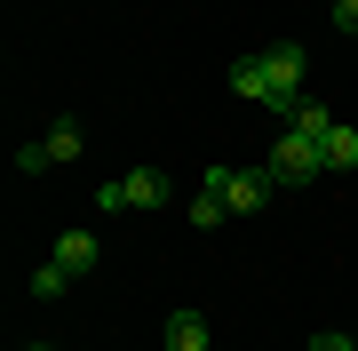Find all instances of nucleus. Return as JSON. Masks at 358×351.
Masks as SVG:
<instances>
[{"instance_id":"15","label":"nucleus","mask_w":358,"mask_h":351,"mask_svg":"<svg viewBox=\"0 0 358 351\" xmlns=\"http://www.w3.org/2000/svg\"><path fill=\"white\" fill-rule=\"evenodd\" d=\"M24 351H48V343H24Z\"/></svg>"},{"instance_id":"2","label":"nucleus","mask_w":358,"mask_h":351,"mask_svg":"<svg viewBox=\"0 0 358 351\" xmlns=\"http://www.w3.org/2000/svg\"><path fill=\"white\" fill-rule=\"evenodd\" d=\"M263 104L271 112H287V104H303V48H263Z\"/></svg>"},{"instance_id":"12","label":"nucleus","mask_w":358,"mask_h":351,"mask_svg":"<svg viewBox=\"0 0 358 351\" xmlns=\"http://www.w3.org/2000/svg\"><path fill=\"white\" fill-rule=\"evenodd\" d=\"M40 168H56V160H48V144H24V152H16V176H40Z\"/></svg>"},{"instance_id":"11","label":"nucleus","mask_w":358,"mask_h":351,"mask_svg":"<svg viewBox=\"0 0 358 351\" xmlns=\"http://www.w3.org/2000/svg\"><path fill=\"white\" fill-rule=\"evenodd\" d=\"M231 208H223V192H215V184H199V192H192V223H199V232H207V223H223Z\"/></svg>"},{"instance_id":"5","label":"nucleus","mask_w":358,"mask_h":351,"mask_svg":"<svg viewBox=\"0 0 358 351\" xmlns=\"http://www.w3.org/2000/svg\"><path fill=\"white\" fill-rule=\"evenodd\" d=\"M56 263H64L72 280H80V272H96V263H103V247H96V232H64V240H56Z\"/></svg>"},{"instance_id":"1","label":"nucleus","mask_w":358,"mask_h":351,"mask_svg":"<svg viewBox=\"0 0 358 351\" xmlns=\"http://www.w3.org/2000/svg\"><path fill=\"white\" fill-rule=\"evenodd\" d=\"M167 200H176V184H167L159 168H128V176H112V184L96 192V208L120 216V208H167Z\"/></svg>"},{"instance_id":"4","label":"nucleus","mask_w":358,"mask_h":351,"mask_svg":"<svg viewBox=\"0 0 358 351\" xmlns=\"http://www.w3.org/2000/svg\"><path fill=\"white\" fill-rule=\"evenodd\" d=\"M207 184L223 192V208H231V216H255V208H263V192H271V168H207Z\"/></svg>"},{"instance_id":"10","label":"nucleus","mask_w":358,"mask_h":351,"mask_svg":"<svg viewBox=\"0 0 358 351\" xmlns=\"http://www.w3.org/2000/svg\"><path fill=\"white\" fill-rule=\"evenodd\" d=\"M64 287H72V272H64V263H56V256L40 263V272H32V296H40V303H56V296H64Z\"/></svg>"},{"instance_id":"8","label":"nucleus","mask_w":358,"mask_h":351,"mask_svg":"<svg viewBox=\"0 0 358 351\" xmlns=\"http://www.w3.org/2000/svg\"><path fill=\"white\" fill-rule=\"evenodd\" d=\"M287 128H294V136H310V144H327L334 112H327V104H310V96H303V104H287Z\"/></svg>"},{"instance_id":"14","label":"nucleus","mask_w":358,"mask_h":351,"mask_svg":"<svg viewBox=\"0 0 358 351\" xmlns=\"http://www.w3.org/2000/svg\"><path fill=\"white\" fill-rule=\"evenodd\" d=\"M334 25H343V32H358V0H334Z\"/></svg>"},{"instance_id":"3","label":"nucleus","mask_w":358,"mask_h":351,"mask_svg":"<svg viewBox=\"0 0 358 351\" xmlns=\"http://www.w3.org/2000/svg\"><path fill=\"white\" fill-rule=\"evenodd\" d=\"M271 176H279V184H319L327 176V152H319V144H310V136H279V144H271Z\"/></svg>"},{"instance_id":"6","label":"nucleus","mask_w":358,"mask_h":351,"mask_svg":"<svg viewBox=\"0 0 358 351\" xmlns=\"http://www.w3.org/2000/svg\"><path fill=\"white\" fill-rule=\"evenodd\" d=\"M159 343H167V351H207V319H199V312H167Z\"/></svg>"},{"instance_id":"7","label":"nucleus","mask_w":358,"mask_h":351,"mask_svg":"<svg viewBox=\"0 0 358 351\" xmlns=\"http://www.w3.org/2000/svg\"><path fill=\"white\" fill-rule=\"evenodd\" d=\"M319 152H327V176H343V168H358V128H343V120H334Z\"/></svg>"},{"instance_id":"13","label":"nucleus","mask_w":358,"mask_h":351,"mask_svg":"<svg viewBox=\"0 0 358 351\" xmlns=\"http://www.w3.org/2000/svg\"><path fill=\"white\" fill-rule=\"evenodd\" d=\"M310 351H358L350 336H334V327H327V336H310Z\"/></svg>"},{"instance_id":"9","label":"nucleus","mask_w":358,"mask_h":351,"mask_svg":"<svg viewBox=\"0 0 358 351\" xmlns=\"http://www.w3.org/2000/svg\"><path fill=\"white\" fill-rule=\"evenodd\" d=\"M40 144H48V160L64 168V160H80V144H88V136H80V120H56V128L40 136Z\"/></svg>"}]
</instances>
